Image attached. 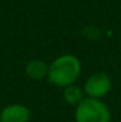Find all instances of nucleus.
I'll list each match as a JSON object with an SVG mask.
<instances>
[{"label": "nucleus", "instance_id": "nucleus-5", "mask_svg": "<svg viewBox=\"0 0 121 122\" xmlns=\"http://www.w3.org/2000/svg\"><path fill=\"white\" fill-rule=\"evenodd\" d=\"M25 73L30 79L33 81H40L43 78H47L48 74V65L43 60L33 59L27 61L25 65Z\"/></svg>", "mask_w": 121, "mask_h": 122}, {"label": "nucleus", "instance_id": "nucleus-4", "mask_svg": "<svg viewBox=\"0 0 121 122\" xmlns=\"http://www.w3.org/2000/svg\"><path fill=\"white\" fill-rule=\"evenodd\" d=\"M31 112L25 104L13 103L0 110V122H30Z\"/></svg>", "mask_w": 121, "mask_h": 122}, {"label": "nucleus", "instance_id": "nucleus-3", "mask_svg": "<svg viewBox=\"0 0 121 122\" xmlns=\"http://www.w3.org/2000/svg\"><path fill=\"white\" fill-rule=\"evenodd\" d=\"M112 81L111 77L105 73H94L86 79L83 85V91L87 97L102 99L111 91Z\"/></svg>", "mask_w": 121, "mask_h": 122}, {"label": "nucleus", "instance_id": "nucleus-6", "mask_svg": "<svg viewBox=\"0 0 121 122\" xmlns=\"http://www.w3.org/2000/svg\"><path fill=\"white\" fill-rule=\"evenodd\" d=\"M83 95H85L83 88H81L79 86L76 85V83L63 88V99H64V101L68 105H72V107L78 105L81 101L85 99Z\"/></svg>", "mask_w": 121, "mask_h": 122}, {"label": "nucleus", "instance_id": "nucleus-1", "mask_svg": "<svg viewBox=\"0 0 121 122\" xmlns=\"http://www.w3.org/2000/svg\"><path fill=\"white\" fill-rule=\"evenodd\" d=\"M81 61L77 56L65 53L56 57L48 65L47 79L55 87L64 88L74 85L81 75Z\"/></svg>", "mask_w": 121, "mask_h": 122}, {"label": "nucleus", "instance_id": "nucleus-2", "mask_svg": "<svg viewBox=\"0 0 121 122\" xmlns=\"http://www.w3.org/2000/svg\"><path fill=\"white\" fill-rule=\"evenodd\" d=\"M111 110L100 99L85 97L76 107V122H111Z\"/></svg>", "mask_w": 121, "mask_h": 122}, {"label": "nucleus", "instance_id": "nucleus-7", "mask_svg": "<svg viewBox=\"0 0 121 122\" xmlns=\"http://www.w3.org/2000/svg\"><path fill=\"white\" fill-rule=\"evenodd\" d=\"M0 100H1V96H0Z\"/></svg>", "mask_w": 121, "mask_h": 122}]
</instances>
